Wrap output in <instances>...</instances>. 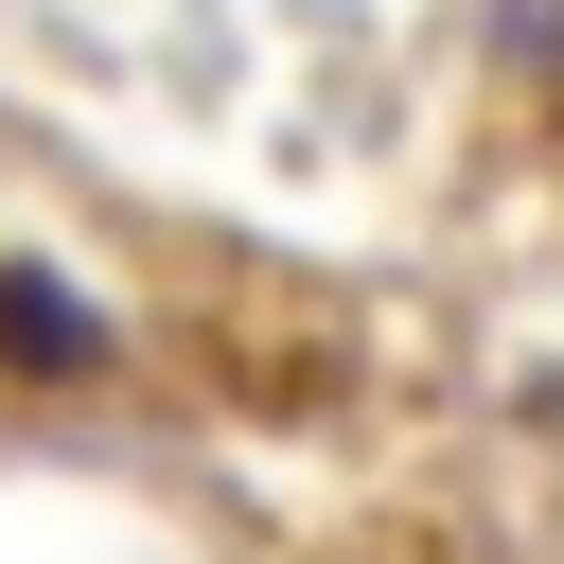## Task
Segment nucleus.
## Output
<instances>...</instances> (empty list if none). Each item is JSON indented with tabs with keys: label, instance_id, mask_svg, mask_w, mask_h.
Wrapping results in <instances>:
<instances>
[{
	"label": "nucleus",
	"instance_id": "1",
	"mask_svg": "<svg viewBox=\"0 0 564 564\" xmlns=\"http://www.w3.org/2000/svg\"><path fill=\"white\" fill-rule=\"evenodd\" d=\"M106 352H123V317H106L70 264H0V370H18V388H88Z\"/></svg>",
	"mask_w": 564,
	"mask_h": 564
}]
</instances>
